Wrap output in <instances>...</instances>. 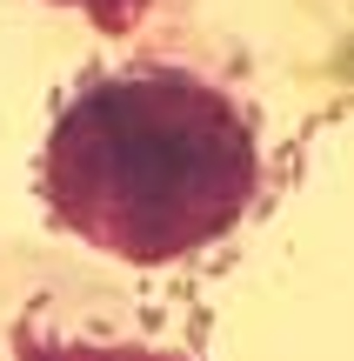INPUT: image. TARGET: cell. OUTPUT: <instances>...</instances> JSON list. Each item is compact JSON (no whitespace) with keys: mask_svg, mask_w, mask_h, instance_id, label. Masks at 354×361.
<instances>
[{"mask_svg":"<svg viewBox=\"0 0 354 361\" xmlns=\"http://www.w3.org/2000/svg\"><path fill=\"white\" fill-rule=\"evenodd\" d=\"M261 188V134L234 87L167 61L87 80L53 121L40 194L67 234L127 268L221 241Z\"/></svg>","mask_w":354,"mask_h":361,"instance_id":"1","label":"cell"},{"mask_svg":"<svg viewBox=\"0 0 354 361\" xmlns=\"http://www.w3.org/2000/svg\"><path fill=\"white\" fill-rule=\"evenodd\" d=\"M0 361H201L174 314L80 261H0Z\"/></svg>","mask_w":354,"mask_h":361,"instance_id":"2","label":"cell"}]
</instances>
